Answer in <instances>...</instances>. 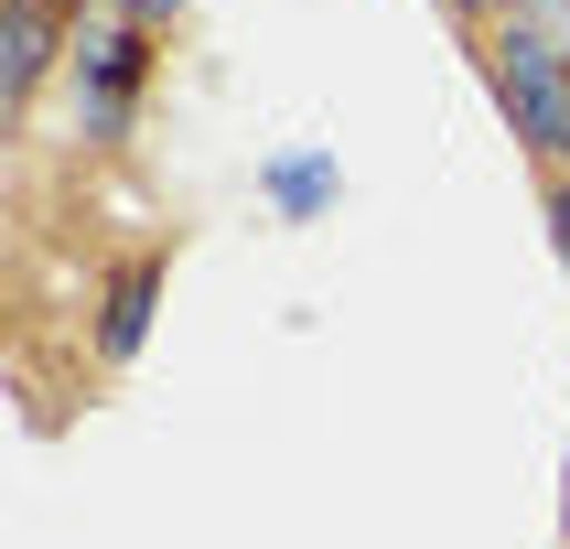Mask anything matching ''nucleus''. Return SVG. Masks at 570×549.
Returning <instances> with one entry per match:
<instances>
[{"instance_id": "f257e3e1", "label": "nucleus", "mask_w": 570, "mask_h": 549, "mask_svg": "<svg viewBox=\"0 0 570 549\" xmlns=\"http://www.w3.org/2000/svg\"><path fill=\"white\" fill-rule=\"evenodd\" d=\"M495 108L539 161H570V43L528 11H507V32H495Z\"/></svg>"}, {"instance_id": "f03ea898", "label": "nucleus", "mask_w": 570, "mask_h": 549, "mask_svg": "<svg viewBox=\"0 0 570 549\" xmlns=\"http://www.w3.org/2000/svg\"><path fill=\"white\" fill-rule=\"evenodd\" d=\"M140 32L151 22H129V11H97V22L76 32V119H87V140H119L140 87H151V43H140Z\"/></svg>"}, {"instance_id": "7ed1b4c3", "label": "nucleus", "mask_w": 570, "mask_h": 549, "mask_svg": "<svg viewBox=\"0 0 570 549\" xmlns=\"http://www.w3.org/2000/svg\"><path fill=\"white\" fill-rule=\"evenodd\" d=\"M151 302H161V258H119V269H108V291H97V355H108V366H129V355H140Z\"/></svg>"}, {"instance_id": "20e7f679", "label": "nucleus", "mask_w": 570, "mask_h": 549, "mask_svg": "<svg viewBox=\"0 0 570 549\" xmlns=\"http://www.w3.org/2000/svg\"><path fill=\"white\" fill-rule=\"evenodd\" d=\"M258 194H269L291 226H313L323 205L345 194V161H334V151H313V140H302V151H269V161H258Z\"/></svg>"}, {"instance_id": "39448f33", "label": "nucleus", "mask_w": 570, "mask_h": 549, "mask_svg": "<svg viewBox=\"0 0 570 549\" xmlns=\"http://www.w3.org/2000/svg\"><path fill=\"white\" fill-rule=\"evenodd\" d=\"M43 76H55V11H32V0H0V108H22Z\"/></svg>"}, {"instance_id": "423d86ee", "label": "nucleus", "mask_w": 570, "mask_h": 549, "mask_svg": "<svg viewBox=\"0 0 570 549\" xmlns=\"http://www.w3.org/2000/svg\"><path fill=\"white\" fill-rule=\"evenodd\" d=\"M549 237H560V258H570V184L549 194Z\"/></svg>"}, {"instance_id": "0eeeda50", "label": "nucleus", "mask_w": 570, "mask_h": 549, "mask_svg": "<svg viewBox=\"0 0 570 549\" xmlns=\"http://www.w3.org/2000/svg\"><path fill=\"white\" fill-rule=\"evenodd\" d=\"M129 22H173V11H184V0H119Z\"/></svg>"}, {"instance_id": "6e6552de", "label": "nucleus", "mask_w": 570, "mask_h": 549, "mask_svg": "<svg viewBox=\"0 0 570 549\" xmlns=\"http://www.w3.org/2000/svg\"><path fill=\"white\" fill-rule=\"evenodd\" d=\"M442 11H463V22H484V11H507V0H442Z\"/></svg>"}, {"instance_id": "1a4fd4ad", "label": "nucleus", "mask_w": 570, "mask_h": 549, "mask_svg": "<svg viewBox=\"0 0 570 549\" xmlns=\"http://www.w3.org/2000/svg\"><path fill=\"white\" fill-rule=\"evenodd\" d=\"M32 11H55V0H32Z\"/></svg>"}]
</instances>
